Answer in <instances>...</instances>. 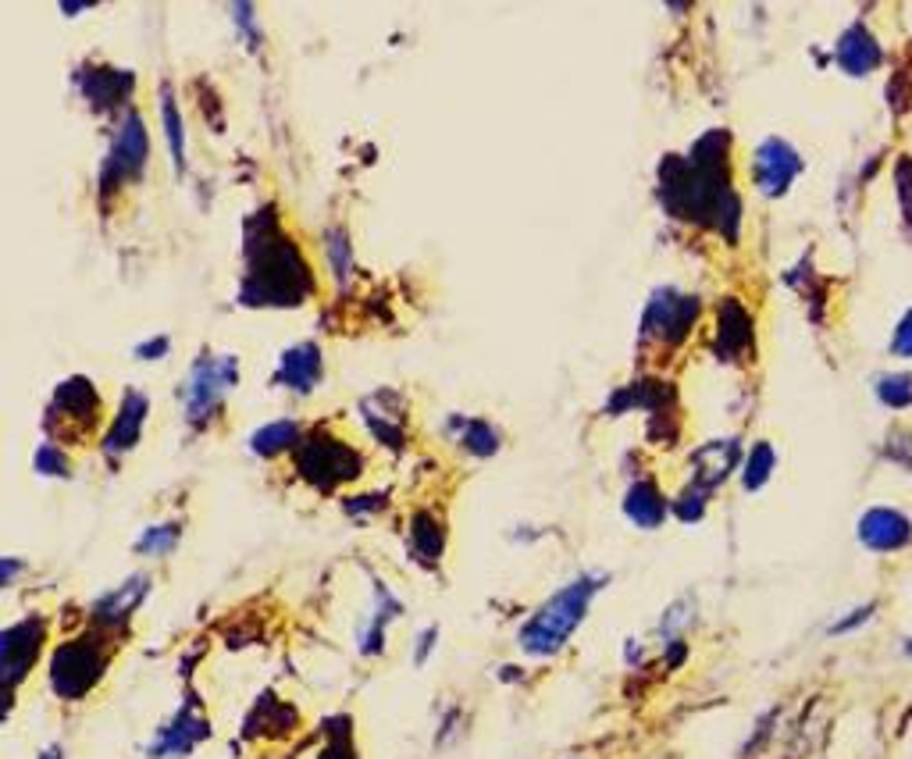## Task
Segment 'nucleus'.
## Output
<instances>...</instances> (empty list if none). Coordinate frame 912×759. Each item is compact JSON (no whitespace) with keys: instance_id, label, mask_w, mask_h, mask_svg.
<instances>
[{"instance_id":"18","label":"nucleus","mask_w":912,"mask_h":759,"mask_svg":"<svg viewBox=\"0 0 912 759\" xmlns=\"http://www.w3.org/2000/svg\"><path fill=\"white\" fill-rule=\"evenodd\" d=\"M204 735H207L204 724L196 720L193 713H178L175 724L161 735V741L154 746V756H182V752H189Z\"/></svg>"},{"instance_id":"2","label":"nucleus","mask_w":912,"mask_h":759,"mask_svg":"<svg viewBox=\"0 0 912 759\" xmlns=\"http://www.w3.org/2000/svg\"><path fill=\"white\" fill-rule=\"evenodd\" d=\"M602 585H606V574H582V578H574L571 585L560 588L545 606H539L535 617L521 631V649L528 657H553V652L564 649V642L585 620L591 596Z\"/></svg>"},{"instance_id":"17","label":"nucleus","mask_w":912,"mask_h":759,"mask_svg":"<svg viewBox=\"0 0 912 759\" xmlns=\"http://www.w3.org/2000/svg\"><path fill=\"white\" fill-rule=\"evenodd\" d=\"M749 346V317L735 300H727L720 307V332H717V350L727 357H738Z\"/></svg>"},{"instance_id":"5","label":"nucleus","mask_w":912,"mask_h":759,"mask_svg":"<svg viewBox=\"0 0 912 759\" xmlns=\"http://www.w3.org/2000/svg\"><path fill=\"white\" fill-rule=\"evenodd\" d=\"M236 382V357L196 360L189 389H186V414L193 424H207L221 410L228 386Z\"/></svg>"},{"instance_id":"12","label":"nucleus","mask_w":912,"mask_h":759,"mask_svg":"<svg viewBox=\"0 0 912 759\" xmlns=\"http://www.w3.org/2000/svg\"><path fill=\"white\" fill-rule=\"evenodd\" d=\"M880 61H884V51H880V43L870 36V29L866 25H853L848 33L838 40V65L862 79V75H870L880 68Z\"/></svg>"},{"instance_id":"9","label":"nucleus","mask_w":912,"mask_h":759,"mask_svg":"<svg viewBox=\"0 0 912 759\" xmlns=\"http://www.w3.org/2000/svg\"><path fill=\"white\" fill-rule=\"evenodd\" d=\"M859 542L873 553H899L912 542V521L894 507H870L859 518Z\"/></svg>"},{"instance_id":"6","label":"nucleus","mask_w":912,"mask_h":759,"mask_svg":"<svg viewBox=\"0 0 912 759\" xmlns=\"http://www.w3.org/2000/svg\"><path fill=\"white\" fill-rule=\"evenodd\" d=\"M695 314H698L695 296H684L677 290H660L645 311V336L660 343H681L695 325Z\"/></svg>"},{"instance_id":"29","label":"nucleus","mask_w":912,"mask_h":759,"mask_svg":"<svg viewBox=\"0 0 912 759\" xmlns=\"http://www.w3.org/2000/svg\"><path fill=\"white\" fill-rule=\"evenodd\" d=\"M40 759H61V749H51V752H43Z\"/></svg>"},{"instance_id":"11","label":"nucleus","mask_w":912,"mask_h":759,"mask_svg":"<svg viewBox=\"0 0 912 759\" xmlns=\"http://www.w3.org/2000/svg\"><path fill=\"white\" fill-rule=\"evenodd\" d=\"M54 410H57L61 429L75 424L79 432H89L100 421V397H97L94 382H86V378H72V382H65L54 397Z\"/></svg>"},{"instance_id":"22","label":"nucleus","mask_w":912,"mask_h":759,"mask_svg":"<svg viewBox=\"0 0 912 759\" xmlns=\"http://www.w3.org/2000/svg\"><path fill=\"white\" fill-rule=\"evenodd\" d=\"M460 443L470 453H478V457H492L499 446V435L489 421H467V424H460Z\"/></svg>"},{"instance_id":"7","label":"nucleus","mask_w":912,"mask_h":759,"mask_svg":"<svg viewBox=\"0 0 912 759\" xmlns=\"http://www.w3.org/2000/svg\"><path fill=\"white\" fill-rule=\"evenodd\" d=\"M146 154H150V140H146V126L140 115H126V121L118 126L115 132V143H111V158H108V169H104V182L115 186L121 178H132L143 172L146 164Z\"/></svg>"},{"instance_id":"26","label":"nucleus","mask_w":912,"mask_h":759,"mask_svg":"<svg viewBox=\"0 0 912 759\" xmlns=\"http://www.w3.org/2000/svg\"><path fill=\"white\" fill-rule=\"evenodd\" d=\"M894 182H899V196H902L905 218H909V225H912V158H902V161H899V172H894Z\"/></svg>"},{"instance_id":"4","label":"nucleus","mask_w":912,"mask_h":759,"mask_svg":"<svg viewBox=\"0 0 912 759\" xmlns=\"http://www.w3.org/2000/svg\"><path fill=\"white\" fill-rule=\"evenodd\" d=\"M296 470L322 492H332L363 475V457L357 446L343 443V438L314 432V438L296 446Z\"/></svg>"},{"instance_id":"25","label":"nucleus","mask_w":912,"mask_h":759,"mask_svg":"<svg viewBox=\"0 0 912 759\" xmlns=\"http://www.w3.org/2000/svg\"><path fill=\"white\" fill-rule=\"evenodd\" d=\"M175 539H178L175 528H154V531H146L140 542H135V550L140 553H169L175 545Z\"/></svg>"},{"instance_id":"13","label":"nucleus","mask_w":912,"mask_h":759,"mask_svg":"<svg viewBox=\"0 0 912 759\" xmlns=\"http://www.w3.org/2000/svg\"><path fill=\"white\" fill-rule=\"evenodd\" d=\"M143 421H146V397H140V392H126L111 432H108V438H104V449L108 453H129L135 446V438H140V432H143Z\"/></svg>"},{"instance_id":"27","label":"nucleus","mask_w":912,"mask_h":759,"mask_svg":"<svg viewBox=\"0 0 912 759\" xmlns=\"http://www.w3.org/2000/svg\"><path fill=\"white\" fill-rule=\"evenodd\" d=\"M873 614H877V603H866V606H859V610L848 614L845 620H838V625L830 628V635H845V631H853V628H862Z\"/></svg>"},{"instance_id":"30","label":"nucleus","mask_w":912,"mask_h":759,"mask_svg":"<svg viewBox=\"0 0 912 759\" xmlns=\"http://www.w3.org/2000/svg\"><path fill=\"white\" fill-rule=\"evenodd\" d=\"M902 652H905V657L912 660V639H905V642H902Z\"/></svg>"},{"instance_id":"20","label":"nucleus","mask_w":912,"mask_h":759,"mask_svg":"<svg viewBox=\"0 0 912 759\" xmlns=\"http://www.w3.org/2000/svg\"><path fill=\"white\" fill-rule=\"evenodd\" d=\"M773 464H778V453H773V446L770 443H756L749 449V457H745V467H741V485H745V489H749V492L763 489V485L770 481V475H773Z\"/></svg>"},{"instance_id":"10","label":"nucleus","mask_w":912,"mask_h":759,"mask_svg":"<svg viewBox=\"0 0 912 759\" xmlns=\"http://www.w3.org/2000/svg\"><path fill=\"white\" fill-rule=\"evenodd\" d=\"M43 642H47V628L40 620H22V625L4 631V639H0V660H4V681L11 688L36 663V652Z\"/></svg>"},{"instance_id":"24","label":"nucleus","mask_w":912,"mask_h":759,"mask_svg":"<svg viewBox=\"0 0 912 759\" xmlns=\"http://www.w3.org/2000/svg\"><path fill=\"white\" fill-rule=\"evenodd\" d=\"M164 129H169V147L175 154V164L178 169H186V140H182V121H178V108H175L172 97L164 100Z\"/></svg>"},{"instance_id":"16","label":"nucleus","mask_w":912,"mask_h":759,"mask_svg":"<svg viewBox=\"0 0 912 759\" xmlns=\"http://www.w3.org/2000/svg\"><path fill=\"white\" fill-rule=\"evenodd\" d=\"M279 378L293 392H311L317 386V378H322V354H317V346L303 343V346H293L289 354H282Z\"/></svg>"},{"instance_id":"21","label":"nucleus","mask_w":912,"mask_h":759,"mask_svg":"<svg viewBox=\"0 0 912 759\" xmlns=\"http://www.w3.org/2000/svg\"><path fill=\"white\" fill-rule=\"evenodd\" d=\"M877 400L891 406V410H905L912 406V375H884L877 378Z\"/></svg>"},{"instance_id":"1","label":"nucleus","mask_w":912,"mask_h":759,"mask_svg":"<svg viewBox=\"0 0 912 759\" xmlns=\"http://www.w3.org/2000/svg\"><path fill=\"white\" fill-rule=\"evenodd\" d=\"M314 290L311 264L289 242L279 225L261 218V232L250 247V275H247V303L250 307H296Z\"/></svg>"},{"instance_id":"15","label":"nucleus","mask_w":912,"mask_h":759,"mask_svg":"<svg viewBox=\"0 0 912 759\" xmlns=\"http://www.w3.org/2000/svg\"><path fill=\"white\" fill-rule=\"evenodd\" d=\"M666 510H671V503L663 499L660 485L649 481V478L634 481L631 489L625 492V513L638 528H660L663 518H666Z\"/></svg>"},{"instance_id":"14","label":"nucleus","mask_w":912,"mask_h":759,"mask_svg":"<svg viewBox=\"0 0 912 759\" xmlns=\"http://www.w3.org/2000/svg\"><path fill=\"white\" fill-rule=\"evenodd\" d=\"M738 457H741V446L738 443H709V446H703L692 457V467H695V478L692 481L713 492L735 470Z\"/></svg>"},{"instance_id":"28","label":"nucleus","mask_w":912,"mask_h":759,"mask_svg":"<svg viewBox=\"0 0 912 759\" xmlns=\"http://www.w3.org/2000/svg\"><path fill=\"white\" fill-rule=\"evenodd\" d=\"M891 350L894 357H912V311L902 317V325L899 332H894V339H891Z\"/></svg>"},{"instance_id":"19","label":"nucleus","mask_w":912,"mask_h":759,"mask_svg":"<svg viewBox=\"0 0 912 759\" xmlns=\"http://www.w3.org/2000/svg\"><path fill=\"white\" fill-rule=\"evenodd\" d=\"M253 453H261V457H275V453H285V449H296L300 446V429L296 421H275L261 429L253 438H250Z\"/></svg>"},{"instance_id":"8","label":"nucleus","mask_w":912,"mask_h":759,"mask_svg":"<svg viewBox=\"0 0 912 759\" xmlns=\"http://www.w3.org/2000/svg\"><path fill=\"white\" fill-rule=\"evenodd\" d=\"M802 172V154L784 140H763V147L756 150V182L767 196H781Z\"/></svg>"},{"instance_id":"23","label":"nucleus","mask_w":912,"mask_h":759,"mask_svg":"<svg viewBox=\"0 0 912 759\" xmlns=\"http://www.w3.org/2000/svg\"><path fill=\"white\" fill-rule=\"evenodd\" d=\"M706 499H709V489H703V485H688V489H684L674 503H671V510L677 513L681 521H698L706 513Z\"/></svg>"},{"instance_id":"3","label":"nucleus","mask_w":912,"mask_h":759,"mask_svg":"<svg viewBox=\"0 0 912 759\" xmlns=\"http://www.w3.org/2000/svg\"><path fill=\"white\" fill-rule=\"evenodd\" d=\"M111 646L115 631L108 628H94L89 635H79V639L61 642L51 660L54 692L65 695V700H83L86 692H94V685L111 663Z\"/></svg>"}]
</instances>
